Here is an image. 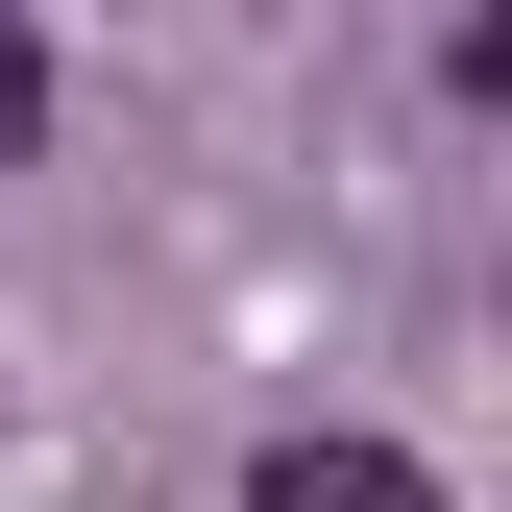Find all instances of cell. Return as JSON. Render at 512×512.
Segmentation results:
<instances>
[{"instance_id": "obj_1", "label": "cell", "mask_w": 512, "mask_h": 512, "mask_svg": "<svg viewBox=\"0 0 512 512\" xmlns=\"http://www.w3.org/2000/svg\"><path fill=\"white\" fill-rule=\"evenodd\" d=\"M244 512H439V464H391V439H269Z\"/></svg>"}, {"instance_id": "obj_2", "label": "cell", "mask_w": 512, "mask_h": 512, "mask_svg": "<svg viewBox=\"0 0 512 512\" xmlns=\"http://www.w3.org/2000/svg\"><path fill=\"white\" fill-rule=\"evenodd\" d=\"M49 147V49H25V0H0V171Z\"/></svg>"}]
</instances>
